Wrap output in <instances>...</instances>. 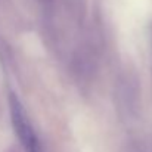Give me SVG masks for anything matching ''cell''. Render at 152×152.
I'll return each mask as SVG.
<instances>
[{"label":"cell","mask_w":152,"mask_h":152,"mask_svg":"<svg viewBox=\"0 0 152 152\" xmlns=\"http://www.w3.org/2000/svg\"><path fill=\"white\" fill-rule=\"evenodd\" d=\"M10 114H12V123L15 127V132L19 137V142L25 152H43L40 140L28 120V115L18 101L16 96H10Z\"/></svg>","instance_id":"obj_1"}]
</instances>
